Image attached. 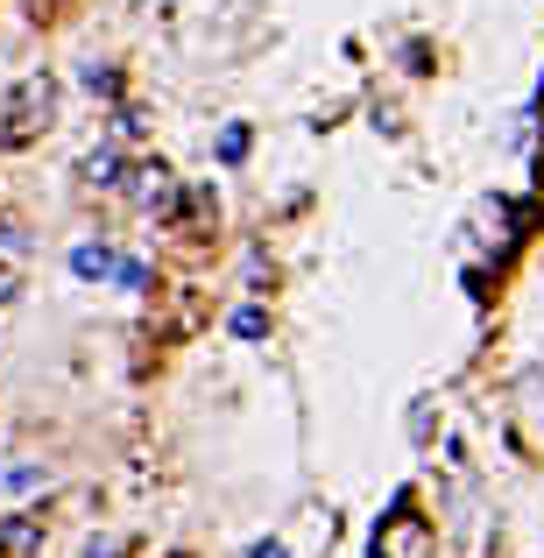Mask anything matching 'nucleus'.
<instances>
[{
  "instance_id": "1",
  "label": "nucleus",
  "mask_w": 544,
  "mask_h": 558,
  "mask_svg": "<svg viewBox=\"0 0 544 558\" xmlns=\"http://www.w3.org/2000/svg\"><path fill=\"white\" fill-rule=\"evenodd\" d=\"M50 107H57V85L43 78V71H28V78L8 93V107H0V142H8V149H28L36 128L50 121Z\"/></svg>"
},
{
  "instance_id": "2",
  "label": "nucleus",
  "mask_w": 544,
  "mask_h": 558,
  "mask_svg": "<svg viewBox=\"0 0 544 558\" xmlns=\"http://www.w3.org/2000/svg\"><path fill=\"white\" fill-rule=\"evenodd\" d=\"M71 269H78L85 283H93V276H113V247H78V255H71Z\"/></svg>"
},
{
  "instance_id": "3",
  "label": "nucleus",
  "mask_w": 544,
  "mask_h": 558,
  "mask_svg": "<svg viewBox=\"0 0 544 558\" xmlns=\"http://www.w3.org/2000/svg\"><path fill=\"white\" fill-rule=\"evenodd\" d=\"M85 93H93V99H113V93H121L113 64H85Z\"/></svg>"
},
{
  "instance_id": "4",
  "label": "nucleus",
  "mask_w": 544,
  "mask_h": 558,
  "mask_svg": "<svg viewBox=\"0 0 544 558\" xmlns=\"http://www.w3.org/2000/svg\"><path fill=\"white\" fill-rule=\"evenodd\" d=\"M233 332H241V340H262V332H269V318H262L255 304H241V312H233Z\"/></svg>"
},
{
  "instance_id": "5",
  "label": "nucleus",
  "mask_w": 544,
  "mask_h": 558,
  "mask_svg": "<svg viewBox=\"0 0 544 558\" xmlns=\"http://www.w3.org/2000/svg\"><path fill=\"white\" fill-rule=\"evenodd\" d=\"M113 276H121L128 290H142V283H149V269H142V262H113Z\"/></svg>"
},
{
  "instance_id": "6",
  "label": "nucleus",
  "mask_w": 544,
  "mask_h": 558,
  "mask_svg": "<svg viewBox=\"0 0 544 558\" xmlns=\"http://www.w3.org/2000/svg\"><path fill=\"white\" fill-rule=\"evenodd\" d=\"M219 156H227V163H241V156H247V128H233V135L219 142Z\"/></svg>"
},
{
  "instance_id": "7",
  "label": "nucleus",
  "mask_w": 544,
  "mask_h": 558,
  "mask_svg": "<svg viewBox=\"0 0 544 558\" xmlns=\"http://www.w3.org/2000/svg\"><path fill=\"white\" fill-rule=\"evenodd\" d=\"M36 545V523H8V551H28Z\"/></svg>"
},
{
  "instance_id": "8",
  "label": "nucleus",
  "mask_w": 544,
  "mask_h": 558,
  "mask_svg": "<svg viewBox=\"0 0 544 558\" xmlns=\"http://www.w3.org/2000/svg\"><path fill=\"white\" fill-rule=\"evenodd\" d=\"M255 558H283V545H255Z\"/></svg>"
},
{
  "instance_id": "9",
  "label": "nucleus",
  "mask_w": 544,
  "mask_h": 558,
  "mask_svg": "<svg viewBox=\"0 0 544 558\" xmlns=\"http://www.w3.org/2000/svg\"><path fill=\"white\" fill-rule=\"evenodd\" d=\"M0 304H8V276H0Z\"/></svg>"
}]
</instances>
